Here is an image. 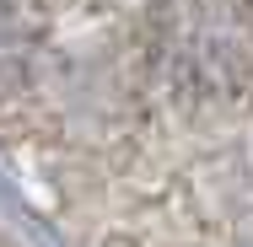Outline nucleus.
I'll use <instances>...</instances> for the list:
<instances>
[{
  "label": "nucleus",
  "mask_w": 253,
  "mask_h": 247,
  "mask_svg": "<svg viewBox=\"0 0 253 247\" xmlns=\"http://www.w3.org/2000/svg\"><path fill=\"white\" fill-rule=\"evenodd\" d=\"M167 65L189 92H205V97L237 92L248 75V11H243V0H189V11L172 27Z\"/></svg>",
  "instance_id": "1"
},
{
  "label": "nucleus",
  "mask_w": 253,
  "mask_h": 247,
  "mask_svg": "<svg viewBox=\"0 0 253 247\" xmlns=\"http://www.w3.org/2000/svg\"><path fill=\"white\" fill-rule=\"evenodd\" d=\"M27 22H22V11L11 5V0H0V86L27 65Z\"/></svg>",
  "instance_id": "2"
}]
</instances>
